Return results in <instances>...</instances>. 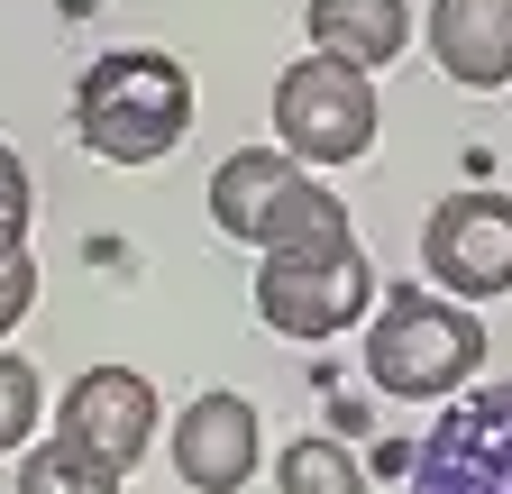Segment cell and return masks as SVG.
Instances as JSON below:
<instances>
[{
    "label": "cell",
    "instance_id": "obj_1",
    "mask_svg": "<svg viewBox=\"0 0 512 494\" xmlns=\"http://www.w3.org/2000/svg\"><path fill=\"white\" fill-rule=\"evenodd\" d=\"M192 129V74L156 46H110L74 83V138L101 165H156Z\"/></svg>",
    "mask_w": 512,
    "mask_h": 494
},
{
    "label": "cell",
    "instance_id": "obj_2",
    "mask_svg": "<svg viewBox=\"0 0 512 494\" xmlns=\"http://www.w3.org/2000/svg\"><path fill=\"white\" fill-rule=\"evenodd\" d=\"M476 366H485V321L467 312V302L421 293V284L375 302V321H366V376H375V394L439 403V394H458Z\"/></svg>",
    "mask_w": 512,
    "mask_h": 494
},
{
    "label": "cell",
    "instance_id": "obj_3",
    "mask_svg": "<svg viewBox=\"0 0 512 494\" xmlns=\"http://www.w3.org/2000/svg\"><path fill=\"white\" fill-rule=\"evenodd\" d=\"M256 321L284 330V339H339V330L375 321V266H366L357 229L256 257Z\"/></svg>",
    "mask_w": 512,
    "mask_h": 494
},
{
    "label": "cell",
    "instance_id": "obj_4",
    "mask_svg": "<svg viewBox=\"0 0 512 494\" xmlns=\"http://www.w3.org/2000/svg\"><path fill=\"white\" fill-rule=\"evenodd\" d=\"M211 220H220L238 247H256V257L348 229L339 193H330L311 165H293L284 147H238V156H220V174H211Z\"/></svg>",
    "mask_w": 512,
    "mask_h": 494
},
{
    "label": "cell",
    "instance_id": "obj_5",
    "mask_svg": "<svg viewBox=\"0 0 512 494\" xmlns=\"http://www.w3.org/2000/svg\"><path fill=\"white\" fill-rule=\"evenodd\" d=\"M275 138L293 165L311 174H339L375 147V83L339 55H302V65L275 74Z\"/></svg>",
    "mask_w": 512,
    "mask_h": 494
},
{
    "label": "cell",
    "instance_id": "obj_6",
    "mask_svg": "<svg viewBox=\"0 0 512 494\" xmlns=\"http://www.w3.org/2000/svg\"><path fill=\"white\" fill-rule=\"evenodd\" d=\"M403 494H512V385H476L403 458Z\"/></svg>",
    "mask_w": 512,
    "mask_h": 494
},
{
    "label": "cell",
    "instance_id": "obj_7",
    "mask_svg": "<svg viewBox=\"0 0 512 494\" xmlns=\"http://www.w3.org/2000/svg\"><path fill=\"white\" fill-rule=\"evenodd\" d=\"M421 266H430V293L448 302H494L512 293V193H448L430 220H421Z\"/></svg>",
    "mask_w": 512,
    "mask_h": 494
},
{
    "label": "cell",
    "instance_id": "obj_8",
    "mask_svg": "<svg viewBox=\"0 0 512 494\" xmlns=\"http://www.w3.org/2000/svg\"><path fill=\"white\" fill-rule=\"evenodd\" d=\"M55 440L128 476V467L156 449V385L138 376V366H92V376L64 385V403H55Z\"/></svg>",
    "mask_w": 512,
    "mask_h": 494
},
{
    "label": "cell",
    "instance_id": "obj_9",
    "mask_svg": "<svg viewBox=\"0 0 512 494\" xmlns=\"http://www.w3.org/2000/svg\"><path fill=\"white\" fill-rule=\"evenodd\" d=\"M256 449H266V430H256V403L247 394H192L183 403V421H174V476L192 485V494H238L247 476H256Z\"/></svg>",
    "mask_w": 512,
    "mask_h": 494
},
{
    "label": "cell",
    "instance_id": "obj_10",
    "mask_svg": "<svg viewBox=\"0 0 512 494\" xmlns=\"http://www.w3.org/2000/svg\"><path fill=\"white\" fill-rule=\"evenodd\" d=\"M421 37H430L448 83H467V92L512 83V0H430Z\"/></svg>",
    "mask_w": 512,
    "mask_h": 494
},
{
    "label": "cell",
    "instance_id": "obj_11",
    "mask_svg": "<svg viewBox=\"0 0 512 494\" xmlns=\"http://www.w3.org/2000/svg\"><path fill=\"white\" fill-rule=\"evenodd\" d=\"M302 28H311V55H339V65L375 74L412 46V0H311Z\"/></svg>",
    "mask_w": 512,
    "mask_h": 494
},
{
    "label": "cell",
    "instance_id": "obj_12",
    "mask_svg": "<svg viewBox=\"0 0 512 494\" xmlns=\"http://www.w3.org/2000/svg\"><path fill=\"white\" fill-rule=\"evenodd\" d=\"M275 494H366V467H357V449L330 440V430H311V440L275 449Z\"/></svg>",
    "mask_w": 512,
    "mask_h": 494
},
{
    "label": "cell",
    "instance_id": "obj_13",
    "mask_svg": "<svg viewBox=\"0 0 512 494\" xmlns=\"http://www.w3.org/2000/svg\"><path fill=\"white\" fill-rule=\"evenodd\" d=\"M19 494H119V467L46 440V449H19Z\"/></svg>",
    "mask_w": 512,
    "mask_h": 494
},
{
    "label": "cell",
    "instance_id": "obj_14",
    "mask_svg": "<svg viewBox=\"0 0 512 494\" xmlns=\"http://www.w3.org/2000/svg\"><path fill=\"white\" fill-rule=\"evenodd\" d=\"M28 430H37V366L0 348V458L28 449Z\"/></svg>",
    "mask_w": 512,
    "mask_h": 494
},
{
    "label": "cell",
    "instance_id": "obj_15",
    "mask_svg": "<svg viewBox=\"0 0 512 494\" xmlns=\"http://www.w3.org/2000/svg\"><path fill=\"white\" fill-rule=\"evenodd\" d=\"M28 220H37V183H28V156L0 138V257L28 247Z\"/></svg>",
    "mask_w": 512,
    "mask_h": 494
},
{
    "label": "cell",
    "instance_id": "obj_16",
    "mask_svg": "<svg viewBox=\"0 0 512 494\" xmlns=\"http://www.w3.org/2000/svg\"><path fill=\"white\" fill-rule=\"evenodd\" d=\"M37 312V247H19V257H0V339H10L19 321Z\"/></svg>",
    "mask_w": 512,
    "mask_h": 494
}]
</instances>
